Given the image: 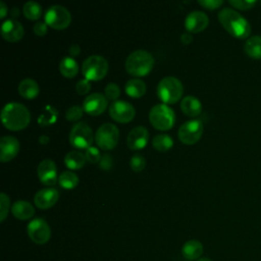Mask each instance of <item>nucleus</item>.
I'll return each mask as SVG.
<instances>
[{"label":"nucleus","mask_w":261,"mask_h":261,"mask_svg":"<svg viewBox=\"0 0 261 261\" xmlns=\"http://www.w3.org/2000/svg\"><path fill=\"white\" fill-rule=\"evenodd\" d=\"M24 34L22 24L15 18H8L1 24V36L8 42L19 41Z\"/></svg>","instance_id":"nucleus-16"},{"label":"nucleus","mask_w":261,"mask_h":261,"mask_svg":"<svg viewBox=\"0 0 261 261\" xmlns=\"http://www.w3.org/2000/svg\"><path fill=\"white\" fill-rule=\"evenodd\" d=\"M107 106V98L105 95L95 92L88 95L83 101V109L90 115L101 114Z\"/></svg>","instance_id":"nucleus-14"},{"label":"nucleus","mask_w":261,"mask_h":261,"mask_svg":"<svg viewBox=\"0 0 261 261\" xmlns=\"http://www.w3.org/2000/svg\"><path fill=\"white\" fill-rule=\"evenodd\" d=\"M209 18L201 10H193L186 15L185 28L189 33H200L207 28Z\"/></svg>","instance_id":"nucleus-15"},{"label":"nucleus","mask_w":261,"mask_h":261,"mask_svg":"<svg viewBox=\"0 0 261 261\" xmlns=\"http://www.w3.org/2000/svg\"><path fill=\"white\" fill-rule=\"evenodd\" d=\"M193 40V37L191 35V33L189 32H186V33H182L180 35V41L182 44H190Z\"/></svg>","instance_id":"nucleus-42"},{"label":"nucleus","mask_w":261,"mask_h":261,"mask_svg":"<svg viewBox=\"0 0 261 261\" xmlns=\"http://www.w3.org/2000/svg\"><path fill=\"white\" fill-rule=\"evenodd\" d=\"M149 119L155 128L159 130H166L174 124L175 114L171 107L165 103H159L150 109Z\"/></svg>","instance_id":"nucleus-5"},{"label":"nucleus","mask_w":261,"mask_h":261,"mask_svg":"<svg viewBox=\"0 0 261 261\" xmlns=\"http://www.w3.org/2000/svg\"><path fill=\"white\" fill-rule=\"evenodd\" d=\"M59 199V192L54 188H45L39 190L34 196V203L40 209L52 207Z\"/></svg>","instance_id":"nucleus-19"},{"label":"nucleus","mask_w":261,"mask_h":261,"mask_svg":"<svg viewBox=\"0 0 261 261\" xmlns=\"http://www.w3.org/2000/svg\"><path fill=\"white\" fill-rule=\"evenodd\" d=\"M99 166L103 170H109L112 166V157L110 154H104L102 155L100 161H99Z\"/></svg>","instance_id":"nucleus-40"},{"label":"nucleus","mask_w":261,"mask_h":261,"mask_svg":"<svg viewBox=\"0 0 261 261\" xmlns=\"http://www.w3.org/2000/svg\"><path fill=\"white\" fill-rule=\"evenodd\" d=\"M135 113L134 106L124 100L113 101L109 106V114L117 122L127 123L134 118Z\"/></svg>","instance_id":"nucleus-12"},{"label":"nucleus","mask_w":261,"mask_h":261,"mask_svg":"<svg viewBox=\"0 0 261 261\" xmlns=\"http://www.w3.org/2000/svg\"><path fill=\"white\" fill-rule=\"evenodd\" d=\"M38 177L45 186H53L58 181L57 167L53 160L44 159L38 165Z\"/></svg>","instance_id":"nucleus-13"},{"label":"nucleus","mask_w":261,"mask_h":261,"mask_svg":"<svg viewBox=\"0 0 261 261\" xmlns=\"http://www.w3.org/2000/svg\"><path fill=\"white\" fill-rule=\"evenodd\" d=\"M149 139V132L143 125H137L133 127L126 137V144L132 150L143 149Z\"/></svg>","instance_id":"nucleus-17"},{"label":"nucleus","mask_w":261,"mask_h":261,"mask_svg":"<svg viewBox=\"0 0 261 261\" xmlns=\"http://www.w3.org/2000/svg\"><path fill=\"white\" fill-rule=\"evenodd\" d=\"M59 70L65 77H73L79 71V65L71 56H64L59 62Z\"/></svg>","instance_id":"nucleus-26"},{"label":"nucleus","mask_w":261,"mask_h":261,"mask_svg":"<svg viewBox=\"0 0 261 261\" xmlns=\"http://www.w3.org/2000/svg\"><path fill=\"white\" fill-rule=\"evenodd\" d=\"M204 248L198 240H189L181 248V254L187 260H198L203 254Z\"/></svg>","instance_id":"nucleus-22"},{"label":"nucleus","mask_w":261,"mask_h":261,"mask_svg":"<svg viewBox=\"0 0 261 261\" xmlns=\"http://www.w3.org/2000/svg\"><path fill=\"white\" fill-rule=\"evenodd\" d=\"M33 31L37 36H44L47 33V23L45 21H37L33 27Z\"/></svg>","instance_id":"nucleus-41"},{"label":"nucleus","mask_w":261,"mask_h":261,"mask_svg":"<svg viewBox=\"0 0 261 261\" xmlns=\"http://www.w3.org/2000/svg\"><path fill=\"white\" fill-rule=\"evenodd\" d=\"M107 71L108 61L102 55H90L82 64V72L89 81L101 80L106 75Z\"/></svg>","instance_id":"nucleus-6"},{"label":"nucleus","mask_w":261,"mask_h":261,"mask_svg":"<svg viewBox=\"0 0 261 261\" xmlns=\"http://www.w3.org/2000/svg\"><path fill=\"white\" fill-rule=\"evenodd\" d=\"M83 107L80 105H72L65 110V118L70 121H76L83 116Z\"/></svg>","instance_id":"nucleus-34"},{"label":"nucleus","mask_w":261,"mask_h":261,"mask_svg":"<svg viewBox=\"0 0 261 261\" xmlns=\"http://www.w3.org/2000/svg\"><path fill=\"white\" fill-rule=\"evenodd\" d=\"M157 96L163 103H175L182 95L184 87L181 82L175 76H164L156 88Z\"/></svg>","instance_id":"nucleus-4"},{"label":"nucleus","mask_w":261,"mask_h":261,"mask_svg":"<svg viewBox=\"0 0 261 261\" xmlns=\"http://www.w3.org/2000/svg\"><path fill=\"white\" fill-rule=\"evenodd\" d=\"M29 238L38 245L46 244L51 238V228L43 218H34L27 226Z\"/></svg>","instance_id":"nucleus-11"},{"label":"nucleus","mask_w":261,"mask_h":261,"mask_svg":"<svg viewBox=\"0 0 261 261\" xmlns=\"http://www.w3.org/2000/svg\"><path fill=\"white\" fill-rule=\"evenodd\" d=\"M79 182V176L71 170H63L58 175V184L66 190H71L76 187Z\"/></svg>","instance_id":"nucleus-28"},{"label":"nucleus","mask_w":261,"mask_h":261,"mask_svg":"<svg viewBox=\"0 0 261 261\" xmlns=\"http://www.w3.org/2000/svg\"><path fill=\"white\" fill-rule=\"evenodd\" d=\"M203 134V122L200 119H191L185 121L177 130L178 139L187 145L198 142Z\"/></svg>","instance_id":"nucleus-10"},{"label":"nucleus","mask_w":261,"mask_h":261,"mask_svg":"<svg viewBox=\"0 0 261 261\" xmlns=\"http://www.w3.org/2000/svg\"><path fill=\"white\" fill-rule=\"evenodd\" d=\"M228 3L234 8H238L241 10H247V9H251L257 2L253 0H229Z\"/></svg>","instance_id":"nucleus-37"},{"label":"nucleus","mask_w":261,"mask_h":261,"mask_svg":"<svg viewBox=\"0 0 261 261\" xmlns=\"http://www.w3.org/2000/svg\"><path fill=\"white\" fill-rule=\"evenodd\" d=\"M68 51H69L70 56H71V57H72V56L74 57V56H76V55H79V54H80V52H81V48H80V46H79L77 44H72V45H70V47H69Z\"/></svg>","instance_id":"nucleus-43"},{"label":"nucleus","mask_w":261,"mask_h":261,"mask_svg":"<svg viewBox=\"0 0 261 261\" xmlns=\"http://www.w3.org/2000/svg\"><path fill=\"white\" fill-rule=\"evenodd\" d=\"M91 89V84L90 81L87 79H82L79 80L75 84V90L80 95H84L87 94Z\"/></svg>","instance_id":"nucleus-38"},{"label":"nucleus","mask_w":261,"mask_h":261,"mask_svg":"<svg viewBox=\"0 0 261 261\" xmlns=\"http://www.w3.org/2000/svg\"><path fill=\"white\" fill-rule=\"evenodd\" d=\"M17 90L21 97L25 99H34L39 94L40 88L34 79L25 77L19 82Z\"/></svg>","instance_id":"nucleus-23"},{"label":"nucleus","mask_w":261,"mask_h":261,"mask_svg":"<svg viewBox=\"0 0 261 261\" xmlns=\"http://www.w3.org/2000/svg\"><path fill=\"white\" fill-rule=\"evenodd\" d=\"M154 65L153 55L144 49L133 51L125 60L126 71L134 76H143L150 72Z\"/></svg>","instance_id":"nucleus-3"},{"label":"nucleus","mask_w":261,"mask_h":261,"mask_svg":"<svg viewBox=\"0 0 261 261\" xmlns=\"http://www.w3.org/2000/svg\"><path fill=\"white\" fill-rule=\"evenodd\" d=\"M57 110L51 106V105H47L43 111L40 113L39 117H38V122L41 125H49L55 122V120L57 119Z\"/></svg>","instance_id":"nucleus-31"},{"label":"nucleus","mask_w":261,"mask_h":261,"mask_svg":"<svg viewBox=\"0 0 261 261\" xmlns=\"http://www.w3.org/2000/svg\"><path fill=\"white\" fill-rule=\"evenodd\" d=\"M19 151V142L13 136H3L0 140V160L7 162L13 159Z\"/></svg>","instance_id":"nucleus-18"},{"label":"nucleus","mask_w":261,"mask_h":261,"mask_svg":"<svg viewBox=\"0 0 261 261\" xmlns=\"http://www.w3.org/2000/svg\"><path fill=\"white\" fill-rule=\"evenodd\" d=\"M119 139V130L114 123L104 122L95 133V142L103 150L113 149Z\"/></svg>","instance_id":"nucleus-8"},{"label":"nucleus","mask_w":261,"mask_h":261,"mask_svg":"<svg viewBox=\"0 0 261 261\" xmlns=\"http://www.w3.org/2000/svg\"><path fill=\"white\" fill-rule=\"evenodd\" d=\"M104 95L107 99L116 101L120 95V88L115 83H108L104 88Z\"/></svg>","instance_id":"nucleus-33"},{"label":"nucleus","mask_w":261,"mask_h":261,"mask_svg":"<svg viewBox=\"0 0 261 261\" xmlns=\"http://www.w3.org/2000/svg\"><path fill=\"white\" fill-rule=\"evenodd\" d=\"M11 212L15 218L19 220H27L33 217L35 214V208L25 200H17L12 204Z\"/></svg>","instance_id":"nucleus-20"},{"label":"nucleus","mask_w":261,"mask_h":261,"mask_svg":"<svg viewBox=\"0 0 261 261\" xmlns=\"http://www.w3.org/2000/svg\"><path fill=\"white\" fill-rule=\"evenodd\" d=\"M64 164L70 169H79L83 167L87 161L85 154L77 150H72L64 156Z\"/></svg>","instance_id":"nucleus-27"},{"label":"nucleus","mask_w":261,"mask_h":261,"mask_svg":"<svg viewBox=\"0 0 261 261\" xmlns=\"http://www.w3.org/2000/svg\"><path fill=\"white\" fill-rule=\"evenodd\" d=\"M95 136L93 135L91 126L83 121L75 122L69 133L70 144L77 149H87L92 146Z\"/></svg>","instance_id":"nucleus-7"},{"label":"nucleus","mask_w":261,"mask_h":261,"mask_svg":"<svg viewBox=\"0 0 261 261\" xmlns=\"http://www.w3.org/2000/svg\"><path fill=\"white\" fill-rule=\"evenodd\" d=\"M218 20L226 32L236 38L246 39L251 34L249 21L232 8H222L218 12Z\"/></svg>","instance_id":"nucleus-1"},{"label":"nucleus","mask_w":261,"mask_h":261,"mask_svg":"<svg viewBox=\"0 0 261 261\" xmlns=\"http://www.w3.org/2000/svg\"><path fill=\"white\" fill-rule=\"evenodd\" d=\"M10 199L5 193H0V221L3 222L8 214Z\"/></svg>","instance_id":"nucleus-35"},{"label":"nucleus","mask_w":261,"mask_h":261,"mask_svg":"<svg viewBox=\"0 0 261 261\" xmlns=\"http://www.w3.org/2000/svg\"><path fill=\"white\" fill-rule=\"evenodd\" d=\"M173 145L172 138L167 134H158L152 139V146L158 151H166Z\"/></svg>","instance_id":"nucleus-30"},{"label":"nucleus","mask_w":261,"mask_h":261,"mask_svg":"<svg viewBox=\"0 0 261 261\" xmlns=\"http://www.w3.org/2000/svg\"><path fill=\"white\" fill-rule=\"evenodd\" d=\"M85 156H86L87 161H89L90 163H97V162L99 163V161L102 157L99 149L95 146H91V147L87 148L85 151Z\"/></svg>","instance_id":"nucleus-36"},{"label":"nucleus","mask_w":261,"mask_h":261,"mask_svg":"<svg viewBox=\"0 0 261 261\" xmlns=\"http://www.w3.org/2000/svg\"><path fill=\"white\" fill-rule=\"evenodd\" d=\"M197 261H212V260L209 259V258H207V257H201V258H199Z\"/></svg>","instance_id":"nucleus-47"},{"label":"nucleus","mask_w":261,"mask_h":261,"mask_svg":"<svg viewBox=\"0 0 261 261\" xmlns=\"http://www.w3.org/2000/svg\"><path fill=\"white\" fill-rule=\"evenodd\" d=\"M31 120L29 109L19 102H8L1 110V121L10 130L24 128Z\"/></svg>","instance_id":"nucleus-2"},{"label":"nucleus","mask_w":261,"mask_h":261,"mask_svg":"<svg viewBox=\"0 0 261 261\" xmlns=\"http://www.w3.org/2000/svg\"><path fill=\"white\" fill-rule=\"evenodd\" d=\"M146 89H147V87H146L145 82L139 77L128 80L124 85L125 93L133 98L142 97L145 94Z\"/></svg>","instance_id":"nucleus-24"},{"label":"nucleus","mask_w":261,"mask_h":261,"mask_svg":"<svg viewBox=\"0 0 261 261\" xmlns=\"http://www.w3.org/2000/svg\"><path fill=\"white\" fill-rule=\"evenodd\" d=\"M246 54L253 59H261V36H252L244 45Z\"/></svg>","instance_id":"nucleus-25"},{"label":"nucleus","mask_w":261,"mask_h":261,"mask_svg":"<svg viewBox=\"0 0 261 261\" xmlns=\"http://www.w3.org/2000/svg\"><path fill=\"white\" fill-rule=\"evenodd\" d=\"M198 3L207 9H216L223 4L222 0H199Z\"/></svg>","instance_id":"nucleus-39"},{"label":"nucleus","mask_w":261,"mask_h":261,"mask_svg":"<svg viewBox=\"0 0 261 261\" xmlns=\"http://www.w3.org/2000/svg\"><path fill=\"white\" fill-rule=\"evenodd\" d=\"M44 17L47 25L57 30L67 28L71 20L69 10L66 7L59 4H53L49 6L45 12Z\"/></svg>","instance_id":"nucleus-9"},{"label":"nucleus","mask_w":261,"mask_h":261,"mask_svg":"<svg viewBox=\"0 0 261 261\" xmlns=\"http://www.w3.org/2000/svg\"><path fill=\"white\" fill-rule=\"evenodd\" d=\"M180 109L186 115L194 117L201 113L202 104L197 97L193 95H188L180 100Z\"/></svg>","instance_id":"nucleus-21"},{"label":"nucleus","mask_w":261,"mask_h":261,"mask_svg":"<svg viewBox=\"0 0 261 261\" xmlns=\"http://www.w3.org/2000/svg\"><path fill=\"white\" fill-rule=\"evenodd\" d=\"M49 137L47 136V135H41V136H39V139H38V141L41 143V144H47L48 142H49Z\"/></svg>","instance_id":"nucleus-45"},{"label":"nucleus","mask_w":261,"mask_h":261,"mask_svg":"<svg viewBox=\"0 0 261 261\" xmlns=\"http://www.w3.org/2000/svg\"><path fill=\"white\" fill-rule=\"evenodd\" d=\"M7 11H8V9H7V6H6L5 2L2 1V0H0V17H1V18L5 17Z\"/></svg>","instance_id":"nucleus-44"},{"label":"nucleus","mask_w":261,"mask_h":261,"mask_svg":"<svg viewBox=\"0 0 261 261\" xmlns=\"http://www.w3.org/2000/svg\"><path fill=\"white\" fill-rule=\"evenodd\" d=\"M22 12L29 19H39L42 14V6L37 1H27L22 6Z\"/></svg>","instance_id":"nucleus-29"},{"label":"nucleus","mask_w":261,"mask_h":261,"mask_svg":"<svg viewBox=\"0 0 261 261\" xmlns=\"http://www.w3.org/2000/svg\"><path fill=\"white\" fill-rule=\"evenodd\" d=\"M11 16H13V17H15V16H18V14H19V11H18V8L17 7H12V9H11Z\"/></svg>","instance_id":"nucleus-46"},{"label":"nucleus","mask_w":261,"mask_h":261,"mask_svg":"<svg viewBox=\"0 0 261 261\" xmlns=\"http://www.w3.org/2000/svg\"><path fill=\"white\" fill-rule=\"evenodd\" d=\"M129 166L135 172L142 171L146 166V160L141 154H134L129 159Z\"/></svg>","instance_id":"nucleus-32"}]
</instances>
